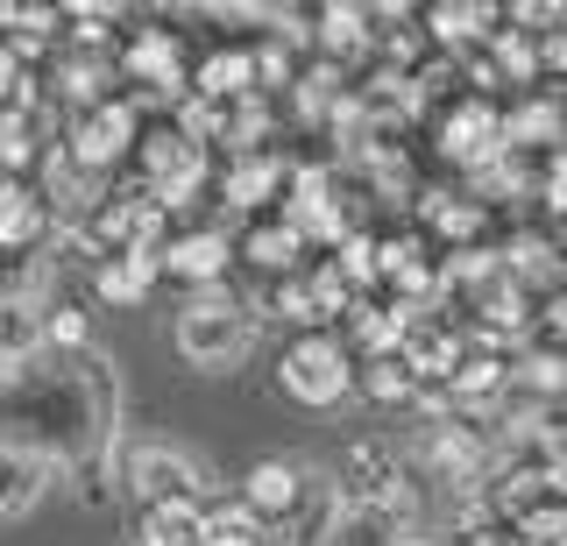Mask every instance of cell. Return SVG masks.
I'll use <instances>...</instances> for the list:
<instances>
[{"label":"cell","instance_id":"15","mask_svg":"<svg viewBox=\"0 0 567 546\" xmlns=\"http://www.w3.org/2000/svg\"><path fill=\"white\" fill-rule=\"evenodd\" d=\"M319 58L341 72L354 58H377V8H319Z\"/></svg>","mask_w":567,"mask_h":546},{"label":"cell","instance_id":"18","mask_svg":"<svg viewBox=\"0 0 567 546\" xmlns=\"http://www.w3.org/2000/svg\"><path fill=\"white\" fill-rule=\"evenodd\" d=\"M35 348H43V306L0 291V362H8V369H29Z\"/></svg>","mask_w":567,"mask_h":546},{"label":"cell","instance_id":"25","mask_svg":"<svg viewBox=\"0 0 567 546\" xmlns=\"http://www.w3.org/2000/svg\"><path fill=\"white\" fill-rule=\"evenodd\" d=\"M362 391L377 398V404H412L419 398V377H412V362H404V356H383V362H362Z\"/></svg>","mask_w":567,"mask_h":546},{"label":"cell","instance_id":"26","mask_svg":"<svg viewBox=\"0 0 567 546\" xmlns=\"http://www.w3.org/2000/svg\"><path fill=\"white\" fill-rule=\"evenodd\" d=\"M262 533H270V525L248 518L241 497H235V504H213V511H206V539H199V546H262Z\"/></svg>","mask_w":567,"mask_h":546},{"label":"cell","instance_id":"27","mask_svg":"<svg viewBox=\"0 0 567 546\" xmlns=\"http://www.w3.org/2000/svg\"><path fill=\"white\" fill-rule=\"evenodd\" d=\"M306 291H312V312H319V320H354V306H362V298H354V285L333 270V262L306 270Z\"/></svg>","mask_w":567,"mask_h":546},{"label":"cell","instance_id":"5","mask_svg":"<svg viewBox=\"0 0 567 546\" xmlns=\"http://www.w3.org/2000/svg\"><path fill=\"white\" fill-rule=\"evenodd\" d=\"M93 249L100 256H164V241H171V214L150 199V192H114V199L93 214Z\"/></svg>","mask_w":567,"mask_h":546},{"label":"cell","instance_id":"7","mask_svg":"<svg viewBox=\"0 0 567 546\" xmlns=\"http://www.w3.org/2000/svg\"><path fill=\"white\" fill-rule=\"evenodd\" d=\"M135 135H142L135 107H128V100H106V107H93V114H71L64 150L79 156V164H93V171L114 178V164H128V156H135Z\"/></svg>","mask_w":567,"mask_h":546},{"label":"cell","instance_id":"31","mask_svg":"<svg viewBox=\"0 0 567 546\" xmlns=\"http://www.w3.org/2000/svg\"><path fill=\"white\" fill-rule=\"evenodd\" d=\"M8 377H14V369H8V362H0V383H8Z\"/></svg>","mask_w":567,"mask_h":546},{"label":"cell","instance_id":"1","mask_svg":"<svg viewBox=\"0 0 567 546\" xmlns=\"http://www.w3.org/2000/svg\"><path fill=\"white\" fill-rule=\"evenodd\" d=\"M171 341L192 369L220 377V369H235L248 348H256V320H248V306L227 298V291H192L185 312H177V327H171Z\"/></svg>","mask_w":567,"mask_h":546},{"label":"cell","instance_id":"14","mask_svg":"<svg viewBox=\"0 0 567 546\" xmlns=\"http://www.w3.org/2000/svg\"><path fill=\"white\" fill-rule=\"evenodd\" d=\"M50 483V462L29 447V440H0V518H22V511H35V497H43Z\"/></svg>","mask_w":567,"mask_h":546},{"label":"cell","instance_id":"17","mask_svg":"<svg viewBox=\"0 0 567 546\" xmlns=\"http://www.w3.org/2000/svg\"><path fill=\"white\" fill-rule=\"evenodd\" d=\"M419 220L447 241V256L475 249V235H483V199H461V192H419Z\"/></svg>","mask_w":567,"mask_h":546},{"label":"cell","instance_id":"23","mask_svg":"<svg viewBox=\"0 0 567 546\" xmlns=\"http://www.w3.org/2000/svg\"><path fill=\"white\" fill-rule=\"evenodd\" d=\"M241 256L256 262V270H270V277H284V270H306V241H298V235H291L284 220L256 227V235L241 241Z\"/></svg>","mask_w":567,"mask_h":546},{"label":"cell","instance_id":"6","mask_svg":"<svg viewBox=\"0 0 567 546\" xmlns=\"http://www.w3.org/2000/svg\"><path fill=\"white\" fill-rule=\"evenodd\" d=\"M114 72L142 100H177L185 93V43H177L171 29H128V37L114 43Z\"/></svg>","mask_w":567,"mask_h":546},{"label":"cell","instance_id":"12","mask_svg":"<svg viewBox=\"0 0 567 546\" xmlns=\"http://www.w3.org/2000/svg\"><path fill=\"white\" fill-rule=\"evenodd\" d=\"M298 504H306V475H298L291 462H277V454L241 475V511H248V518L277 525V518H291Z\"/></svg>","mask_w":567,"mask_h":546},{"label":"cell","instance_id":"8","mask_svg":"<svg viewBox=\"0 0 567 546\" xmlns=\"http://www.w3.org/2000/svg\"><path fill=\"white\" fill-rule=\"evenodd\" d=\"M164 277H177V285H192V291H220L227 285V270H235V241L220 235V227H171V241H164Z\"/></svg>","mask_w":567,"mask_h":546},{"label":"cell","instance_id":"4","mask_svg":"<svg viewBox=\"0 0 567 546\" xmlns=\"http://www.w3.org/2000/svg\"><path fill=\"white\" fill-rule=\"evenodd\" d=\"M433 143H440V156H447L454 171H489L496 156H504V107L496 100H483V93H461L454 107H440V128H433Z\"/></svg>","mask_w":567,"mask_h":546},{"label":"cell","instance_id":"13","mask_svg":"<svg viewBox=\"0 0 567 546\" xmlns=\"http://www.w3.org/2000/svg\"><path fill=\"white\" fill-rule=\"evenodd\" d=\"M50 235V206L29 178H0V256H29Z\"/></svg>","mask_w":567,"mask_h":546},{"label":"cell","instance_id":"3","mask_svg":"<svg viewBox=\"0 0 567 546\" xmlns=\"http://www.w3.org/2000/svg\"><path fill=\"white\" fill-rule=\"evenodd\" d=\"M277 383H284V398L312 404V412H333V404L348 398V383H354V362H348V348L333 341V333H298V341L284 348V362H277Z\"/></svg>","mask_w":567,"mask_h":546},{"label":"cell","instance_id":"19","mask_svg":"<svg viewBox=\"0 0 567 546\" xmlns=\"http://www.w3.org/2000/svg\"><path fill=\"white\" fill-rule=\"evenodd\" d=\"M404 539V525L390 518V511H377V504H341L333 511V525H327V539L319 546H398Z\"/></svg>","mask_w":567,"mask_h":546},{"label":"cell","instance_id":"28","mask_svg":"<svg viewBox=\"0 0 567 546\" xmlns=\"http://www.w3.org/2000/svg\"><path fill=\"white\" fill-rule=\"evenodd\" d=\"M43 341L50 348H85V312L79 306H43Z\"/></svg>","mask_w":567,"mask_h":546},{"label":"cell","instance_id":"29","mask_svg":"<svg viewBox=\"0 0 567 546\" xmlns=\"http://www.w3.org/2000/svg\"><path fill=\"white\" fill-rule=\"evenodd\" d=\"M468 546H518V533H468Z\"/></svg>","mask_w":567,"mask_h":546},{"label":"cell","instance_id":"21","mask_svg":"<svg viewBox=\"0 0 567 546\" xmlns=\"http://www.w3.org/2000/svg\"><path fill=\"white\" fill-rule=\"evenodd\" d=\"M192 93L199 100H248L256 93V58L248 50H213L199 72H192Z\"/></svg>","mask_w":567,"mask_h":546},{"label":"cell","instance_id":"22","mask_svg":"<svg viewBox=\"0 0 567 546\" xmlns=\"http://www.w3.org/2000/svg\"><path fill=\"white\" fill-rule=\"evenodd\" d=\"M199 539H206L199 497H177V504H150V511H142V546H199Z\"/></svg>","mask_w":567,"mask_h":546},{"label":"cell","instance_id":"16","mask_svg":"<svg viewBox=\"0 0 567 546\" xmlns=\"http://www.w3.org/2000/svg\"><path fill=\"white\" fill-rule=\"evenodd\" d=\"M511 398L532 404V412H546L554 398H567V356L560 348H525V356H511Z\"/></svg>","mask_w":567,"mask_h":546},{"label":"cell","instance_id":"2","mask_svg":"<svg viewBox=\"0 0 567 546\" xmlns=\"http://www.w3.org/2000/svg\"><path fill=\"white\" fill-rule=\"evenodd\" d=\"M284 227H291L306 249H341L354 227V199H348V171L341 164H291L284 185Z\"/></svg>","mask_w":567,"mask_h":546},{"label":"cell","instance_id":"11","mask_svg":"<svg viewBox=\"0 0 567 546\" xmlns=\"http://www.w3.org/2000/svg\"><path fill=\"white\" fill-rule=\"evenodd\" d=\"M284 185H291V164H284L277 150L235 156V164L220 171V199L235 206V214H256V206H270V199H284Z\"/></svg>","mask_w":567,"mask_h":546},{"label":"cell","instance_id":"20","mask_svg":"<svg viewBox=\"0 0 567 546\" xmlns=\"http://www.w3.org/2000/svg\"><path fill=\"white\" fill-rule=\"evenodd\" d=\"M156 277H164V262L156 256H100V298L106 306H142V298L156 291Z\"/></svg>","mask_w":567,"mask_h":546},{"label":"cell","instance_id":"9","mask_svg":"<svg viewBox=\"0 0 567 546\" xmlns=\"http://www.w3.org/2000/svg\"><path fill=\"white\" fill-rule=\"evenodd\" d=\"M128 490L150 504H177V497H199V462H192L185 447H164V440H150V447L128 454Z\"/></svg>","mask_w":567,"mask_h":546},{"label":"cell","instance_id":"30","mask_svg":"<svg viewBox=\"0 0 567 546\" xmlns=\"http://www.w3.org/2000/svg\"><path fill=\"white\" fill-rule=\"evenodd\" d=\"M398 546H440V539H419V533H404V539H398Z\"/></svg>","mask_w":567,"mask_h":546},{"label":"cell","instance_id":"10","mask_svg":"<svg viewBox=\"0 0 567 546\" xmlns=\"http://www.w3.org/2000/svg\"><path fill=\"white\" fill-rule=\"evenodd\" d=\"M496 22H504V8H489V0H440V8H425V37L454 64L475 58V50L496 37Z\"/></svg>","mask_w":567,"mask_h":546},{"label":"cell","instance_id":"24","mask_svg":"<svg viewBox=\"0 0 567 546\" xmlns=\"http://www.w3.org/2000/svg\"><path fill=\"white\" fill-rule=\"evenodd\" d=\"M327 262H333V270H341V277H348V285H354V291H369V285H383V235H348V241H341V249H333Z\"/></svg>","mask_w":567,"mask_h":546}]
</instances>
